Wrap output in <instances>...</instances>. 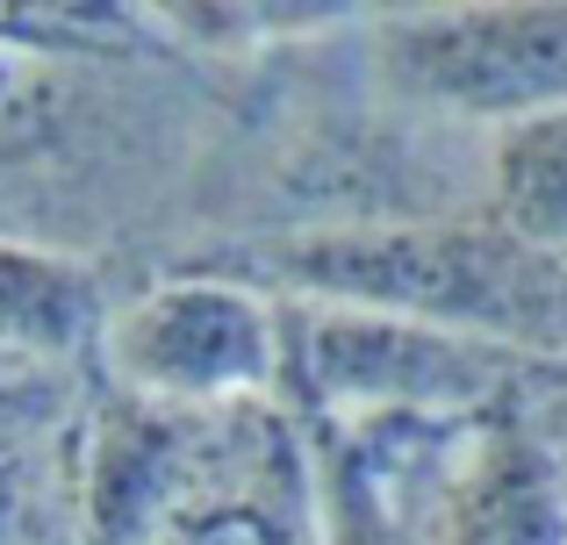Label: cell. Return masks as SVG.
Here are the masks:
<instances>
[{"label":"cell","mask_w":567,"mask_h":545,"mask_svg":"<svg viewBox=\"0 0 567 545\" xmlns=\"http://www.w3.org/2000/svg\"><path fill=\"white\" fill-rule=\"evenodd\" d=\"M158 545H245V524L237 510H216V503H194L187 517H173V532Z\"/></svg>","instance_id":"10"},{"label":"cell","mask_w":567,"mask_h":545,"mask_svg":"<svg viewBox=\"0 0 567 545\" xmlns=\"http://www.w3.org/2000/svg\"><path fill=\"white\" fill-rule=\"evenodd\" d=\"M202 417L101 395L94 431H86V495H80V545H158L173 517H187L194 460H202Z\"/></svg>","instance_id":"6"},{"label":"cell","mask_w":567,"mask_h":545,"mask_svg":"<svg viewBox=\"0 0 567 545\" xmlns=\"http://www.w3.org/2000/svg\"><path fill=\"white\" fill-rule=\"evenodd\" d=\"M539 259H567V108L503 123L488 144V216Z\"/></svg>","instance_id":"8"},{"label":"cell","mask_w":567,"mask_h":545,"mask_svg":"<svg viewBox=\"0 0 567 545\" xmlns=\"http://www.w3.org/2000/svg\"><path fill=\"white\" fill-rule=\"evenodd\" d=\"M346 438L424 545H567V438L532 409Z\"/></svg>","instance_id":"3"},{"label":"cell","mask_w":567,"mask_h":545,"mask_svg":"<svg viewBox=\"0 0 567 545\" xmlns=\"http://www.w3.org/2000/svg\"><path fill=\"white\" fill-rule=\"evenodd\" d=\"M302 302H352L431 331L546 352L567 331L560 259L525 252L496 223H374L317 230L274 259Z\"/></svg>","instance_id":"1"},{"label":"cell","mask_w":567,"mask_h":545,"mask_svg":"<svg viewBox=\"0 0 567 545\" xmlns=\"http://www.w3.org/2000/svg\"><path fill=\"white\" fill-rule=\"evenodd\" d=\"M374 57L402 101L474 123L567 108V8H431L374 22Z\"/></svg>","instance_id":"5"},{"label":"cell","mask_w":567,"mask_h":545,"mask_svg":"<svg viewBox=\"0 0 567 545\" xmlns=\"http://www.w3.org/2000/svg\"><path fill=\"white\" fill-rule=\"evenodd\" d=\"M295 438H302V467H309V524H317V545H424L410 532V517L395 510V495L381 489L374 460L352 446L331 423L288 417Z\"/></svg>","instance_id":"9"},{"label":"cell","mask_w":567,"mask_h":545,"mask_svg":"<svg viewBox=\"0 0 567 545\" xmlns=\"http://www.w3.org/2000/svg\"><path fill=\"white\" fill-rule=\"evenodd\" d=\"M101 374L130 402L173 417H230L280 402V302L230 273H181L130 294L101 323Z\"/></svg>","instance_id":"4"},{"label":"cell","mask_w":567,"mask_h":545,"mask_svg":"<svg viewBox=\"0 0 567 545\" xmlns=\"http://www.w3.org/2000/svg\"><path fill=\"white\" fill-rule=\"evenodd\" d=\"M101 280L86 259L51 244L0 238V359L14 366H58L101 345Z\"/></svg>","instance_id":"7"},{"label":"cell","mask_w":567,"mask_h":545,"mask_svg":"<svg viewBox=\"0 0 567 545\" xmlns=\"http://www.w3.org/2000/svg\"><path fill=\"white\" fill-rule=\"evenodd\" d=\"M280 402L288 417L331 431H388V423H474L488 409H517V395L546 374L539 352L496 337L431 331L410 316L352 302H280Z\"/></svg>","instance_id":"2"},{"label":"cell","mask_w":567,"mask_h":545,"mask_svg":"<svg viewBox=\"0 0 567 545\" xmlns=\"http://www.w3.org/2000/svg\"><path fill=\"white\" fill-rule=\"evenodd\" d=\"M29 545H58V538H29Z\"/></svg>","instance_id":"11"}]
</instances>
